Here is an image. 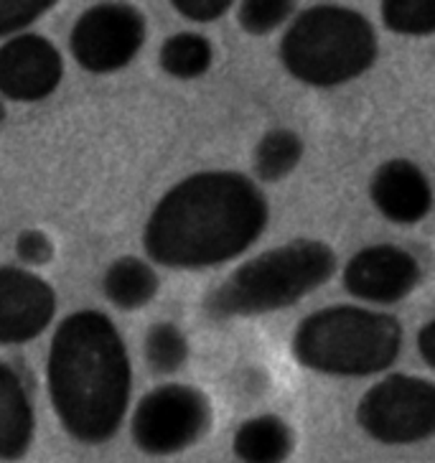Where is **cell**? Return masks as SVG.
I'll use <instances>...</instances> for the list:
<instances>
[{
	"label": "cell",
	"instance_id": "4",
	"mask_svg": "<svg viewBox=\"0 0 435 463\" xmlns=\"http://www.w3.org/2000/svg\"><path fill=\"white\" fill-rule=\"evenodd\" d=\"M400 318L362 306H326L296 328L290 352L300 367L328 377H372L392 367L402 352Z\"/></svg>",
	"mask_w": 435,
	"mask_h": 463
},
{
	"label": "cell",
	"instance_id": "25",
	"mask_svg": "<svg viewBox=\"0 0 435 463\" xmlns=\"http://www.w3.org/2000/svg\"><path fill=\"white\" fill-rule=\"evenodd\" d=\"M3 120H5V105L0 102V123H3Z\"/></svg>",
	"mask_w": 435,
	"mask_h": 463
},
{
	"label": "cell",
	"instance_id": "13",
	"mask_svg": "<svg viewBox=\"0 0 435 463\" xmlns=\"http://www.w3.org/2000/svg\"><path fill=\"white\" fill-rule=\"evenodd\" d=\"M33 405L21 374L0 362V461L24 458L33 443Z\"/></svg>",
	"mask_w": 435,
	"mask_h": 463
},
{
	"label": "cell",
	"instance_id": "5",
	"mask_svg": "<svg viewBox=\"0 0 435 463\" xmlns=\"http://www.w3.org/2000/svg\"><path fill=\"white\" fill-rule=\"evenodd\" d=\"M377 56L380 42L367 15L336 3L300 11L280 39V61L288 74L318 90L362 77Z\"/></svg>",
	"mask_w": 435,
	"mask_h": 463
},
{
	"label": "cell",
	"instance_id": "8",
	"mask_svg": "<svg viewBox=\"0 0 435 463\" xmlns=\"http://www.w3.org/2000/svg\"><path fill=\"white\" fill-rule=\"evenodd\" d=\"M148 21L130 3L90 5L69 33L74 61L90 74H112L125 69L143 49Z\"/></svg>",
	"mask_w": 435,
	"mask_h": 463
},
{
	"label": "cell",
	"instance_id": "12",
	"mask_svg": "<svg viewBox=\"0 0 435 463\" xmlns=\"http://www.w3.org/2000/svg\"><path fill=\"white\" fill-rule=\"evenodd\" d=\"M369 199L392 224L412 227L430 214L433 186L418 164L408 158H390L369 178Z\"/></svg>",
	"mask_w": 435,
	"mask_h": 463
},
{
	"label": "cell",
	"instance_id": "7",
	"mask_svg": "<svg viewBox=\"0 0 435 463\" xmlns=\"http://www.w3.org/2000/svg\"><path fill=\"white\" fill-rule=\"evenodd\" d=\"M212 422L209 397L191 384H161L137 402L133 412V440L143 453H181L204 436Z\"/></svg>",
	"mask_w": 435,
	"mask_h": 463
},
{
	"label": "cell",
	"instance_id": "24",
	"mask_svg": "<svg viewBox=\"0 0 435 463\" xmlns=\"http://www.w3.org/2000/svg\"><path fill=\"white\" fill-rule=\"evenodd\" d=\"M418 354L422 356V362H425V367H435V321H428V324H422V328L418 331Z\"/></svg>",
	"mask_w": 435,
	"mask_h": 463
},
{
	"label": "cell",
	"instance_id": "18",
	"mask_svg": "<svg viewBox=\"0 0 435 463\" xmlns=\"http://www.w3.org/2000/svg\"><path fill=\"white\" fill-rule=\"evenodd\" d=\"M143 356L153 374H174L178 369L186 367L191 356V346L186 334L171 324V321H158L148 328L143 339Z\"/></svg>",
	"mask_w": 435,
	"mask_h": 463
},
{
	"label": "cell",
	"instance_id": "14",
	"mask_svg": "<svg viewBox=\"0 0 435 463\" xmlns=\"http://www.w3.org/2000/svg\"><path fill=\"white\" fill-rule=\"evenodd\" d=\"M161 278L148 260L125 255L109 262L102 275V293L105 298L120 311H140L158 296Z\"/></svg>",
	"mask_w": 435,
	"mask_h": 463
},
{
	"label": "cell",
	"instance_id": "2",
	"mask_svg": "<svg viewBox=\"0 0 435 463\" xmlns=\"http://www.w3.org/2000/svg\"><path fill=\"white\" fill-rule=\"evenodd\" d=\"M46 384L69 436L87 446L115 438L130 405L133 364L108 314L82 308L59 324L46 356Z\"/></svg>",
	"mask_w": 435,
	"mask_h": 463
},
{
	"label": "cell",
	"instance_id": "6",
	"mask_svg": "<svg viewBox=\"0 0 435 463\" xmlns=\"http://www.w3.org/2000/svg\"><path fill=\"white\" fill-rule=\"evenodd\" d=\"M356 422L387 446L425 440L435 430V384L415 374H390L359 400Z\"/></svg>",
	"mask_w": 435,
	"mask_h": 463
},
{
	"label": "cell",
	"instance_id": "23",
	"mask_svg": "<svg viewBox=\"0 0 435 463\" xmlns=\"http://www.w3.org/2000/svg\"><path fill=\"white\" fill-rule=\"evenodd\" d=\"M174 11L194 24H214L232 11V0H171Z\"/></svg>",
	"mask_w": 435,
	"mask_h": 463
},
{
	"label": "cell",
	"instance_id": "16",
	"mask_svg": "<svg viewBox=\"0 0 435 463\" xmlns=\"http://www.w3.org/2000/svg\"><path fill=\"white\" fill-rule=\"evenodd\" d=\"M306 143L290 128H272L260 137L252 150V171L265 184H278L288 178L303 161Z\"/></svg>",
	"mask_w": 435,
	"mask_h": 463
},
{
	"label": "cell",
	"instance_id": "17",
	"mask_svg": "<svg viewBox=\"0 0 435 463\" xmlns=\"http://www.w3.org/2000/svg\"><path fill=\"white\" fill-rule=\"evenodd\" d=\"M158 64L174 80H199L214 64V46L202 33L181 31L161 43Z\"/></svg>",
	"mask_w": 435,
	"mask_h": 463
},
{
	"label": "cell",
	"instance_id": "1",
	"mask_svg": "<svg viewBox=\"0 0 435 463\" xmlns=\"http://www.w3.org/2000/svg\"><path fill=\"white\" fill-rule=\"evenodd\" d=\"M270 202L240 171H199L165 191L143 227L150 262L171 270H206L232 262L262 237Z\"/></svg>",
	"mask_w": 435,
	"mask_h": 463
},
{
	"label": "cell",
	"instance_id": "9",
	"mask_svg": "<svg viewBox=\"0 0 435 463\" xmlns=\"http://www.w3.org/2000/svg\"><path fill=\"white\" fill-rule=\"evenodd\" d=\"M344 288L356 300L372 306H394L422 283V265L405 247L369 245L349 258Z\"/></svg>",
	"mask_w": 435,
	"mask_h": 463
},
{
	"label": "cell",
	"instance_id": "22",
	"mask_svg": "<svg viewBox=\"0 0 435 463\" xmlns=\"http://www.w3.org/2000/svg\"><path fill=\"white\" fill-rule=\"evenodd\" d=\"M15 255L24 260L31 268H42L54 258V242L43 230L28 227L18 234L15 240Z\"/></svg>",
	"mask_w": 435,
	"mask_h": 463
},
{
	"label": "cell",
	"instance_id": "10",
	"mask_svg": "<svg viewBox=\"0 0 435 463\" xmlns=\"http://www.w3.org/2000/svg\"><path fill=\"white\" fill-rule=\"evenodd\" d=\"M64 80V56L42 33H18L0 46V95L11 102H42Z\"/></svg>",
	"mask_w": 435,
	"mask_h": 463
},
{
	"label": "cell",
	"instance_id": "11",
	"mask_svg": "<svg viewBox=\"0 0 435 463\" xmlns=\"http://www.w3.org/2000/svg\"><path fill=\"white\" fill-rule=\"evenodd\" d=\"M56 314L52 283L26 268H0V344L21 346L39 339Z\"/></svg>",
	"mask_w": 435,
	"mask_h": 463
},
{
	"label": "cell",
	"instance_id": "20",
	"mask_svg": "<svg viewBox=\"0 0 435 463\" xmlns=\"http://www.w3.org/2000/svg\"><path fill=\"white\" fill-rule=\"evenodd\" d=\"M296 14L290 0H245L237 8V24L250 36H268L275 28L288 24Z\"/></svg>",
	"mask_w": 435,
	"mask_h": 463
},
{
	"label": "cell",
	"instance_id": "19",
	"mask_svg": "<svg viewBox=\"0 0 435 463\" xmlns=\"http://www.w3.org/2000/svg\"><path fill=\"white\" fill-rule=\"evenodd\" d=\"M382 24L402 36L435 33V8L430 0H387L380 8Z\"/></svg>",
	"mask_w": 435,
	"mask_h": 463
},
{
	"label": "cell",
	"instance_id": "3",
	"mask_svg": "<svg viewBox=\"0 0 435 463\" xmlns=\"http://www.w3.org/2000/svg\"><path fill=\"white\" fill-rule=\"evenodd\" d=\"M336 268L331 245L321 240H293L247 260L206 296L204 311L217 321L286 311L326 286Z\"/></svg>",
	"mask_w": 435,
	"mask_h": 463
},
{
	"label": "cell",
	"instance_id": "15",
	"mask_svg": "<svg viewBox=\"0 0 435 463\" xmlns=\"http://www.w3.org/2000/svg\"><path fill=\"white\" fill-rule=\"evenodd\" d=\"M293 446V430L278 415H258L242 422L232 440V450L242 463H286Z\"/></svg>",
	"mask_w": 435,
	"mask_h": 463
},
{
	"label": "cell",
	"instance_id": "21",
	"mask_svg": "<svg viewBox=\"0 0 435 463\" xmlns=\"http://www.w3.org/2000/svg\"><path fill=\"white\" fill-rule=\"evenodd\" d=\"M52 8V0H0V39L36 24Z\"/></svg>",
	"mask_w": 435,
	"mask_h": 463
}]
</instances>
